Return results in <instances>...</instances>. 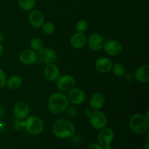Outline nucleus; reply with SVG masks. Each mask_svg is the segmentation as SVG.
<instances>
[{
    "instance_id": "nucleus-34",
    "label": "nucleus",
    "mask_w": 149,
    "mask_h": 149,
    "mask_svg": "<svg viewBox=\"0 0 149 149\" xmlns=\"http://www.w3.org/2000/svg\"><path fill=\"white\" fill-rule=\"evenodd\" d=\"M120 149H122V148H120Z\"/></svg>"
},
{
    "instance_id": "nucleus-8",
    "label": "nucleus",
    "mask_w": 149,
    "mask_h": 149,
    "mask_svg": "<svg viewBox=\"0 0 149 149\" xmlns=\"http://www.w3.org/2000/svg\"><path fill=\"white\" fill-rule=\"evenodd\" d=\"M114 133L113 131L109 127H104L100 130L97 135V141L101 146L110 145L113 141Z\"/></svg>"
},
{
    "instance_id": "nucleus-25",
    "label": "nucleus",
    "mask_w": 149,
    "mask_h": 149,
    "mask_svg": "<svg viewBox=\"0 0 149 149\" xmlns=\"http://www.w3.org/2000/svg\"><path fill=\"white\" fill-rule=\"evenodd\" d=\"M76 30L77 32H80V33H84L87 30L88 28V24L87 22L84 20H79L77 23H76Z\"/></svg>"
},
{
    "instance_id": "nucleus-17",
    "label": "nucleus",
    "mask_w": 149,
    "mask_h": 149,
    "mask_svg": "<svg viewBox=\"0 0 149 149\" xmlns=\"http://www.w3.org/2000/svg\"><path fill=\"white\" fill-rule=\"evenodd\" d=\"M105 103V96L101 93H96L92 95L90 99V107L93 110H100Z\"/></svg>"
},
{
    "instance_id": "nucleus-29",
    "label": "nucleus",
    "mask_w": 149,
    "mask_h": 149,
    "mask_svg": "<svg viewBox=\"0 0 149 149\" xmlns=\"http://www.w3.org/2000/svg\"><path fill=\"white\" fill-rule=\"evenodd\" d=\"M2 53H3V46L2 45H1V42H0V57L1 56Z\"/></svg>"
},
{
    "instance_id": "nucleus-33",
    "label": "nucleus",
    "mask_w": 149,
    "mask_h": 149,
    "mask_svg": "<svg viewBox=\"0 0 149 149\" xmlns=\"http://www.w3.org/2000/svg\"><path fill=\"white\" fill-rule=\"evenodd\" d=\"M0 149H1V148H0Z\"/></svg>"
},
{
    "instance_id": "nucleus-22",
    "label": "nucleus",
    "mask_w": 149,
    "mask_h": 149,
    "mask_svg": "<svg viewBox=\"0 0 149 149\" xmlns=\"http://www.w3.org/2000/svg\"><path fill=\"white\" fill-rule=\"evenodd\" d=\"M112 71H113V74L116 77H121L124 76L125 74V68L122 64L119 63H116L113 64V67H112Z\"/></svg>"
},
{
    "instance_id": "nucleus-2",
    "label": "nucleus",
    "mask_w": 149,
    "mask_h": 149,
    "mask_svg": "<svg viewBox=\"0 0 149 149\" xmlns=\"http://www.w3.org/2000/svg\"><path fill=\"white\" fill-rule=\"evenodd\" d=\"M68 106V97L61 93H56L52 95L48 100V107L49 111L55 114L63 113Z\"/></svg>"
},
{
    "instance_id": "nucleus-9",
    "label": "nucleus",
    "mask_w": 149,
    "mask_h": 149,
    "mask_svg": "<svg viewBox=\"0 0 149 149\" xmlns=\"http://www.w3.org/2000/svg\"><path fill=\"white\" fill-rule=\"evenodd\" d=\"M38 58L42 62L46 64L52 63L57 59V53L52 48L45 47L39 51Z\"/></svg>"
},
{
    "instance_id": "nucleus-24",
    "label": "nucleus",
    "mask_w": 149,
    "mask_h": 149,
    "mask_svg": "<svg viewBox=\"0 0 149 149\" xmlns=\"http://www.w3.org/2000/svg\"><path fill=\"white\" fill-rule=\"evenodd\" d=\"M42 30L43 33H45L47 35H51L54 33L55 31V27L54 24L51 22H46L44 23L42 26Z\"/></svg>"
},
{
    "instance_id": "nucleus-4",
    "label": "nucleus",
    "mask_w": 149,
    "mask_h": 149,
    "mask_svg": "<svg viewBox=\"0 0 149 149\" xmlns=\"http://www.w3.org/2000/svg\"><path fill=\"white\" fill-rule=\"evenodd\" d=\"M23 123L24 128L31 135H39L42 133L44 130V122L39 116H31L27 117Z\"/></svg>"
},
{
    "instance_id": "nucleus-5",
    "label": "nucleus",
    "mask_w": 149,
    "mask_h": 149,
    "mask_svg": "<svg viewBox=\"0 0 149 149\" xmlns=\"http://www.w3.org/2000/svg\"><path fill=\"white\" fill-rule=\"evenodd\" d=\"M89 119L92 126L96 130H101L107 125V116L99 110L90 111L88 113Z\"/></svg>"
},
{
    "instance_id": "nucleus-23",
    "label": "nucleus",
    "mask_w": 149,
    "mask_h": 149,
    "mask_svg": "<svg viewBox=\"0 0 149 149\" xmlns=\"http://www.w3.org/2000/svg\"><path fill=\"white\" fill-rule=\"evenodd\" d=\"M30 47L31 49L39 52V50H41L44 47V43L42 39H39V38H33L30 42Z\"/></svg>"
},
{
    "instance_id": "nucleus-27",
    "label": "nucleus",
    "mask_w": 149,
    "mask_h": 149,
    "mask_svg": "<svg viewBox=\"0 0 149 149\" xmlns=\"http://www.w3.org/2000/svg\"><path fill=\"white\" fill-rule=\"evenodd\" d=\"M87 149H103L101 146L100 144H97L96 143H93L90 144L88 146Z\"/></svg>"
},
{
    "instance_id": "nucleus-10",
    "label": "nucleus",
    "mask_w": 149,
    "mask_h": 149,
    "mask_svg": "<svg viewBox=\"0 0 149 149\" xmlns=\"http://www.w3.org/2000/svg\"><path fill=\"white\" fill-rule=\"evenodd\" d=\"M68 101L74 105H80L84 102L86 99L85 93L79 88H73L68 92Z\"/></svg>"
},
{
    "instance_id": "nucleus-32",
    "label": "nucleus",
    "mask_w": 149,
    "mask_h": 149,
    "mask_svg": "<svg viewBox=\"0 0 149 149\" xmlns=\"http://www.w3.org/2000/svg\"><path fill=\"white\" fill-rule=\"evenodd\" d=\"M144 149H149V143H148V142L146 143V146H145V148H144Z\"/></svg>"
},
{
    "instance_id": "nucleus-28",
    "label": "nucleus",
    "mask_w": 149,
    "mask_h": 149,
    "mask_svg": "<svg viewBox=\"0 0 149 149\" xmlns=\"http://www.w3.org/2000/svg\"><path fill=\"white\" fill-rule=\"evenodd\" d=\"M4 114V108H2L1 106H0V117L3 116Z\"/></svg>"
},
{
    "instance_id": "nucleus-19",
    "label": "nucleus",
    "mask_w": 149,
    "mask_h": 149,
    "mask_svg": "<svg viewBox=\"0 0 149 149\" xmlns=\"http://www.w3.org/2000/svg\"><path fill=\"white\" fill-rule=\"evenodd\" d=\"M135 77L140 82H148L149 81V65L148 64H143L138 67L135 72Z\"/></svg>"
},
{
    "instance_id": "nucleus-7",
    "label": "nucleus",
    "mask_w": 149,
    "mask_h": 149,
    "mask_svg": "<svg viewBox=\"0 0 149 149\" xmlns=\"http://www.w3.org/2000/svg\"><path fill=\"white\" fill-rule=\"evenodd\" d=\"M105 52L111 56H116L119 55L122 51V45L117 40L109 39L103 45Z\"/></svg>"
},
{
    "instance_id": "nucleus-21",
    "label": "nucleus",
    "mask_w": 149,
    "mask_h": 149,
    "mask_svg": "<svg viewBox=\"0 0 149 149\" xmlns=\"http://www.w3.org/2000/svg\"><path fill=\"white\" fill-rule=\"evenodd\" d=\"M20 9L25 11L31 10L36 4V0H17Z\"/></svg>"
},
{
    "instance_id": "nucleus-3",
    "label": "nucleus",
    "mask_w": 149,
    "mask_h": 149,
    "mask_svg": "<svg viewBox=\"0 0 149 149\" xmlns=\"http://www.w3.org/2000/svg\"><path fill=\"white\" fill-rule=\"evenodd\" d=\"M148 118L143 113H135L130 120V127L135 134H143L148 130Z\"/></svg>"
},
{
    "instance_id": "nucleus-15",
    "label": "nucleus",
    "mask_w": 149,
    "mask_h": 149,
    "mask_svg": "<svg viewBox=\"0 0 149 149\" xmlns=\"http://www.w3.org/2000/svg\"><path fill=\"white\" fill-rule=\"evenodd\" d=\"M29 20L30 24L35 29H39L42 27L43 23H45V17L44 15L40 10H35L30 13L29 15Z\"/></svg>"
},
{
    "instance_id": "nucleus-1",
    "label": "nucleus",
    "mask_w": 149,
    "mask_h": 149,
    "mask_svg": "<svg viewBox=\"0 0 149 149\" xmlns=\"http://www.w3.org/2000/svg\"><path fill=\"white\" fill-rule=\"evenodd\" d=\"M52 132L58 138H68L74 135L75 132V126L68 119H60L54 123Z\"/></svg>"
},
{
    "instance_id": "nucleus-6",
    "label": "nucleus",
    "mask_w": 149,
    "mask_h": 149,
    "mask_svg": "<svg viewBox=\"0 0 149 149\" xmlns=\"http://www.w3.org/2000/svg\"><path fill=\"white\" fill-rule=\"evenodd\" d=\"M76 86V80L71 75H65L57 79V87L61 92H69Z\"/></svg>"
},
{
    "instance_id": "nucleus-18",
    "label": "nucleus",
    "mask_w": 149,
    "mask_h": 149,
    "mask_svg": "<svg viewBox=\"0 0 149 149\" xmlns=\"http://www.w3.org/2000/svg\"><path fill=\"white\" fill-rule=\"evenodd\" d=\"M71 45L75 49H81L87 43V37L84 33L77 32L71 38Z\"/></svg>"
},
{
    "instance_id": "nucleus-30",
    "label": "nucleus",
    "mask_w": 149,
    "mask_h": 149,
    "mask_svg": "<svg viewBox=\"0 0 149 149\" xmlns=\"http://www.w3.org/2000/svg\"><path fill=\"white\" fill-rule=\"evenodd\" d=\"M4 35H3V33H1V32H0V42H2L3 40H4Z\"/></svg>"
},
{
    "instance_id": "nucleus-16",
    "label": "nucleus",
    "mask_w": 149,
    "mask_h": 149,
    "mask_svg": "<svg viewBox=\"0 0 149 149\" xmlns=\"http://www.w3.org/2000/svg\"><path fill=\"white\" fill-rule=\"evenodd\" d=\"M44 74L48 81H55L59 78L60 69L55 64H47L44 70Z\"/></svg>"
},
{
    "instance_id": "nucleus-14",
    "label": "nucleus",
    "mask_w": 149,
    "mask_h": 149,
    "mask_svg": "<svg viewBox=\"0 0 149 149\" xmlns=\"http://www.w3.org/2000/svg\"><path fill=\"white\" fill-rule=\"evenodd\" d=\"M13 113L18 119H26L29 113V107L26 102L19 101L14 106Z\"/></svg>"
},
{
    "instance_id": "nucleus-13",
    "label": "nucleus",
    "mask_w": 149,
    "mask_h": 149,
    "mask_svg": "<svg viewBox=\"0 0 149 149\" xmlns=\"http://www.w3.org/2000/svg\"><path fill=\"white\" fill-rule=\"evenodd\" d=\"M87 43L90 49H91L93 51H100V49H103L104 42L103 39L99 33H93L89 36L87 39Z\"/></svg>"
},
{
    "instance_id": "nucleus-26",
    "label": "nucleus",
    "mask_w": 149,
    "mask_h": 149,
    "mask_svg": "<svg viewBox=\"0 0 149 149\" xmlns=\"http://www.w3.org/2000/svg\"><path fill=\"white\" fill-rule=\"evenodd\" d=\"M7 77H6V74L4 73V71H3L2 68H0V89L4 87L6 85V83H7Z\"/></svg>"
},
{
    "instance_id": "nucleus-20",
    "label": "nucleus",
    "mask_w": 149,
    "mask_h": 149,
    "mask_svg": "<svg viewBox=\"0 0 149 149\" xmlns=\"http://www.w3.org/2000/svg\"><path fill=\"white\" fill-rule=\"evenodd\" d=\"M7 87L10 90H17L22 85V79L17 75L12 76L11 77L7 79Z\"/></svg>"
},
{
    "instance_id": "nucleus-31",
    "label": "nucleus",
    "mask_w": 149,
    "mask_h": 149,
    "mask_svg": "<svg viewBox=\"0 0 149 149\" xmlns=\"http://www.w3.org/2000/svg\"><path fill=\"white\" fill-rule=\"evenodd\" d=\"M104 147H105L104 149H113L111 148V147L110 146V145H107V146H104Z\"/></svg>"
},
{
    "instance_id": "nucleus-12",
    "label": "nucleus",
    "mask_w": 149,
    "mask_h": 149,
    "mask_svg": "<svg viewBox=\"0 0 149 149\" xmlns=\"http://www.w3.org/2000/svg\"><path fill=\"white\" fill-rule=\"evenodd\" d=\"M113 62L108 58H99L95 63V67L97 71L102 74H106L111 71L113 67Z\"/></svg>"
},
{
    "instance_id": "nucleus-11",
    "label": "nucleus",
    "mask_w": 149,
    "mask_h": 149,
    "mask_svg": "<svg viewBox=\"0 0 149 149\" xmlns=\"http://www.w3.org/2000/svg\"><path fill=\"white\" fill-rule=\"evenodd\" d=\"M20 62L25 65H31L38 61V54L33 49H26L22 51L19 56Z\"/></svg>"
}]
</instances>
